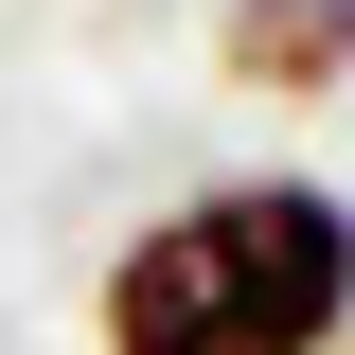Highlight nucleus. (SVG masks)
<instances>
[{
  "label": "nucleus",
  "mask_w": 355,
  "mask_h": 355,
  "mask_svg": "<svg viewBox=\"0 0 355 355\" xmlns=\"http://www.w3.org/2000/svg\"><path fill=\"white\" fill-rule=\"evenodd\" d=\"M107 355H338L355 320V196L320 178H214L107 249Z\"/></svg>",
  "instance_id": "f257e3e1"
},
{
  "label": "nucleus",
  "mask_w": 355,
  "mask_h": 355,
  "mask_svg": "<svg viewBox=\"0 0 355 355\" xmlns=\"http://www.w3.org/2000/svg\"><path fill=\"white\" fill-rule=\"evenodd\" d=\"M214 71L249 89V107H320V89L355 71V0H231L214 18Z\"/></svg>",
  "instance_id": "f03ea898"
}]
</instances>
